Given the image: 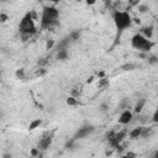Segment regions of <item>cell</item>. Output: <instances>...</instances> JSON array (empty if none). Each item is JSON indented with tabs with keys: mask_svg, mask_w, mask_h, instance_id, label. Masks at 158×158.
Masks as SVG:
<instances>
[{
	"mask_svg": "<svg viewBox=\"0 0 158 158\" xmlns=\"http://www.w3.org/2000/svg\"><path fill=\"white\" fill-rule=\"evenodd\" d=\"M58 19H59V10L53 5H44L41 14L40 26L42 30L51 28L52 26L58 23Z\"/></svg>",
	"mask_w": 158,
	"mask_h": 158,
	"instance_id": "obj_1",
	"label": "cell"
},
{
	"mask_svg": "<svg viewBox=\"0 0 158 158\" xmlns=\"http://www.w3.org/2000/svg\"><path fill=\"white\" fill-rule=\"evenodd\" d=\"M35 14L32 11L26 12L19 23V32L22 35V37H31L37 32L36 23H35Z\"/></svg>",
	"mask_w": 158,
	"mask_h": 158,
	"instance_id": "obj_2",
	"label": "cell"
},
{
	"mask_svg": "<svg viewBox=\"0 0 158 158\" xmlns=\"http://www.w3.org/2000/svg\"><path fill=\"white\" fill-rule=\"evenodd\" d=\"M112 20L115 23V27L118 33L123 32L132 25V17L128 11H121V10H115L112 12Z\"/></svg>",
	"mask_w": 158,
	"mask_h": 158,
	"instance_id": "obj_3",
	"label": "cell"
},
{
	"mask_svg": "<svg viewBox=\"0 0 158 158\" xmlns=\"http://www.w3.org/2000/svg\"><path fill=\"white\" fill-rule=\"evenodd\" d=\"M131 44L135 49H137L138 52H143V53L149 52L154 46V43L151 40L146 38L142 33H136L131 40Z\"/></svg>",
	"mask_w": 158,
	"mask_h": 158,
	"instance_id": "obj_4",
	"label": "cell"
},
{
	"mask_svg": "<svg viewBox=\"0 0 158 158\" xmlns=\"http://www.w3.org/2000/svg\"><path fill=\"white\" fill-rule=\"evenodd\" d=\"M94 130H95V127H94L93 125H90V123H85V125H83L81 127H79V128L77 130V132L74 133L73 139L84 138V137L89 136L90 133H93V132H94Z\"/></svg>",
	"mask_w": 158,
	"mask_h": 158,
	"instance_id": "obj_5",
	"label": "cell"
},
{
	"mask_svg": "<svg viewBox=\"0 0 158 158\" xmlns=\"http://www.w3.org/2000/svg\"><path fill=\"white\" fill-rule=\"evenodd\" d=\"M51 143H52V135L49 132H44L38 141L37 148L38 149H47L51 146Z\"/></svg>",
	"mask_w": 158,
	"mask_h": 158,
	"instance_id": "obj_6",
	"label": "cell"
},
{
	"mask_svg": "<svg viewBox=\"0 0 158 158\" xmlns=\"http://www.w3.org/2000/svg\"><path fill=\"white\" fill-rule=\"evenodd\" d=\"M132 118H133V114L131 110H122V112L120 114V117H118V123L127 125L132 121Z\"/></svg>",
	"mask_w": 158,
	"mask_h": 158,
	"instance_id": "obj_7",
	"label": "cell"
},
{
	"mask_svg": "<svg viewBox=\"0 0 158 158\" xmlns=\"http://www.w3.org/2000/svg\"><path fill=\"white\" fill-rule=\"evenodd\" d=\"M72 42H73V40H72L69 36H67V37L62 38V40L59 41V43H58V51H62V49H67Z\"/></svg>",
	"mask_w": 158,
	"mask_h": 158,
	"instance_id": "obj_8",
	"label": "cell"
},
{
	"mask_svg": "<svg viewBox=\"0 0 158 158\" xmlns=\"http://www.w3.org/2000/svg\"><path fill=\"white\" fill-rule=\"evenodd\" d=\"M142 130H143V127H136V128H133V130L130 132V137H131L132 139H136V138L141 137Z\"/></svg>",
	"mask_w": 158,
	"mask_h": 158,
	"instance_id": "obj_9",
	"label": "cell"
},
{
	"mask_svg": "<svg viewBox=\"0 0 158 158\" xmlns=\"http://www.w3.org/2000/svg\"><path fill=\"white\" fill-rule=\"evenodd\" d=\"M142 35H143L146 38L151 40V37H152V35H153V27H152V26H146V27H143V28H142Z\"/></svg>",
	"mask_w": 158,
	"mask_h": 158,
	"instance_id": "obj_10",
	"label": "cell"
},
{
	"mask_svg": "<svg viewBox=\"0 0 158 158\" xmlns=\"http://www.w3.org/2000/svg\"><path fill=\"white\" fill-rule=\"evenodd\" d=\"M144 105H146V99H143V98L138 99V101L135 105V112H141V110L143 109Z\"/></svg>",
	"mask_w": 158,
	"mask_h": 158,
	"instance_id": "obj_11",
	"label": "cell"
},
{
	"mask_svg": "<svg viewBox=\"0 0 158 158\" xmlns=\"http://www.w3.org/2000/svg\"><path fill=\"white\" fill-rule=\"evenodd\" d=\"M57 59H59V60H65V59H68V51H67V49L58 51V53H57Z\"/></svg>",
	"mask_w": 158,
	"mask_h": 158,
	"instance_id": "obj_12",
	"label": "cell"
},
{
	"mask_svg": "<svg viewBox=\"0 0 158 158\" xmlns=\"http://www.w3.org/2000/svg\"><path fill=\"white\" fill-rule=\"evenodd\" d=\"M41 122H42V121H41L40 118H37V120L32 121V122L30 123V126H28V130H31V131H32V130H35L36 127H38V126L41 125Z\"/></svg>",
	"mask_w": 158,
	"mask_h": 158,
	"instance_id": "obj_13",
	"label": "cell"
},
{
	"mask_svg": "<svg viewBox=\"0 0 158 158\" xmlns=\"http://www.w3.org/2000/svg\"><path fill=\"white\" fill-rule=\"evenodd\" d=\"M69 37H70L73 41H77V40H79V37H80V31H79V30H77V31H73V32H70V33H69Z\"/></svg>",
	"mask_w": 158,
	"mask_h": 158,
	"instance_id": "obj_14",
	"label": "cell"
},
{
	"mask_svg": "<svg viewBox=\"0 0 158 158\" xmlns=\"http://www.w3.org/2000/svg\"><path fill=\"white\" fill-rule=\"evenodd\" d=\"M67 104H68V105H70V106H75V105H78L79 102H78V100H77L75 98L70 96V98H68V99H67Z\"/></svg>",
	"mask_w": 158,
	"mask_h": 158,
	"instance_id": "obj_15",
	"label": "cell"
},
{
	"mask_svg": "<svg viewBox=\"0 0 158 158\" xmlns=\"http://www.w3.org/2000/svg\"><path fill=\"white\" fill-rule=\"evenodd\" d=\"M152 121L158 123V105H157V107H156V110H154V112L152 115Z\"/></svg>",
	"mask_w": 158,
	"mask_h": 158,
	"instance_id": "obj_16",
	"label": "cell"
},
{
	"mask_svg": "<svg viewBox=\"0 0 158 158\" xmlns=\"http://www.w3.org/2000/svg\"><path fill=\"white\" fill-rule=\"evenodd\" d=\"M100 88L101 86H105V85H109V80L107 79H105V78H101L100 80H99V84H98Z\"/></svg>",
	"mask_w": 158,
	"mask_h": 158,
	"instance_id": "obj_17",
	"label": "cell"
},
{
	"mask_svg": "<svg viewBox=\"0 0 158 158\" xmlns=\"http://www.w3.org/2000/svg\"><path fill=\"white\" fill-rule=\"evenodd\" d=\"M136 65L135 64H125V65H122V69L123 70H132V68H135Z\"/></svg>",
	"mask_w": 158,
	"mask_h": 158,
	"instance_id": "obj_18",
	"label": "cell"
},
{
	"mask_svg": "<svg viewBox=\"0 0 158 158\" xmlns=\"http://www.w3.org/2000/svg\"><path fill=\"white\" fill-rule=\"evenodd\" d=\"M7 19H9V16H7L6 14H4V12L0 14V21H1V22H5Z\"/></svg>",
	"mask_w": 158,
	"mask_h": 158,
	"instance_id": "obj_19",
	"label": "cell"
},
{
	"mask_svg": "<svg viewBox=\"0 0 158 158\" xmlns=\"http://www.w3.org/2000/svg\"><path fill=\"white\" fill-rule=\"evenodd\" d=\"M122 158H136V154H135V153H132V152H128V153H126Z\"/></svg>",
	"mask_w": 158,
	"mask_h": 158,
	"instance_id": "obj_20",
	"label": "cell"
},
{
	"mask_svg": "<svg viewBox=\"0 0 158 158\" xmlns=\"http://www.w3.org/2000/svg\"><path fill=\"white\" fill-rule=\"evenodd\" d=\"M16 75H17V77H20V78H23V69L17 70V72H16Z\"/></svg>",
	"mask_w": 158,
	"mask_h": 158,
	"instance_id": "obj_21",
	"label": "cell"
},
{
	"mask_svg": "<svg viewBox=\"0 0 158 158\" xmlns=\"http://www.w3.org/2000/svg\"><path fill=\"white\" fill-rule=\"evenodd\" d=\"M53 44H54V42H53V41H48V42H47V44H46V48H47V49H49Z\"/></svg>",
	"mask_w": 158,
	"mask_h": 158,
	"instance_id": "obj_22",
	"label": "cell"
},
{
	"mask_svg": "<svg viewBox=\"0 0 158 158\" xmlns=\"http://www.w3.org/2000/svg\"><path fill=\"white\" fill-rule=\"evenodd\" d=\"M100 110H101V111H106V110H107V105H106V104H101V105H100Z\"/></svg>",
	"mask_w": 158,
	"mask_h": 158,
	"instance_id": "obj_23",
	"label": "cell"
},
{
	"mask_svg": "<svg viewBox=\"0 0 158 158\" xmlns=\"http://www.w3.org/2000/svg\"><path fill=\"white\" fill-rule=\"evenodd\" d=\"M2 158H12V156L10 153H4L2 154Z\"/></svg>",
	"mask_w": 158,
	"mask_h": 158,
	"instance_id": "obj_24",
	"label": "cell"
},
{
	"mask_svg": "<svg viewBox=\"0 0 158 158\" xmlns=\"http://www.w3.org/2000/svg\"><path fill=\"white\" fill-rule=\"evenodd\" d=\"M153 158H158V151L154 153V156H153Z\"/></svg>",
	"mask_w": 158,
	"mask_h": 158,
	"instance_id": "obj_25",
	"label": "cell"
}]
</instances>
